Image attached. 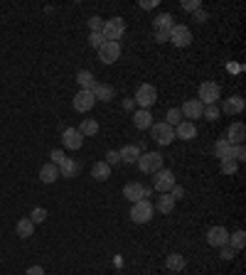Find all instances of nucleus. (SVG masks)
<instances>
[{
	"mask_svg": "<svg viewBox=\"0 0 246 275\" xmlns=\"http://www.w3.org/2000/svg\"><path fill=\"white\" fill-rule=\"evenodd\" d=\"M126 32V22L121 17H113V20H103V27H101V37L106 42H118Z\"/></svg>",
	"mask_w": 246,
	"mask_h": 275,
	"instance_id": "obj_1",
	"label": "nucleus"
},
{
	"mask_svg": "<svg viewBox=\"0 0 246 275\" xmlns=\"http://www.w3.org/2000/svg\"><path fill=\"white\" fill-rule=\"evenodd\" d=\"M138 170L146 172V175H155L157 170H163V155L160 153H146L138 157Z\"/></svg>",
	"mask_w": 246,
	"mask_h": 275,
	"instance_id": "obj_2",
	"label": "nucleus"
},
{
	"mask_svg": "<svg viewBox=\"0 0 246 275\" xmlns=\"http://www.w3.org/2000/svg\"><path fill=\"white\" fill-rule=\"evenodd\" d=\"M153 211H155V207L148 199H140L131 207V219H133V224H148L153 219Z\"/></svg>",
	"mask_w": 246,
	"mask_h": 275,
	"instance_id": "obj_3",
	"label": "nucleus"
},
{
	"mask_svg": "<svg viewBox=\"0 0 246 275\" xmlns=\"http://www.w3.org/2000/svg\"><path fill=\"white\" fill-rule=\"evenodd\" d=\"M153 187H155V192H160V194H168L170 189L175 187V175H172V170H157L155 175H153Z\"/></svg>",
	"mask_w": 246,
	"mask_h": 275,
	"instance_id": "obj_4",
	"label": "nucleus"
},
{
	"mask_svg": "<svg viewBox=\"0 0 246 275\" xmlns=\"http://www.w3.org/2000/svg\"><path fill=\"white\" fill-rule=\"evenodd\" d=\"M150 131H153V140H155L157 145H170L172 140H175V128L172 125H168V123H153L150 125Z\"/></svg>",
	"mask_w": 246,
	"mask_h": 275,
	"instance_id": "obj_5",
	"label": "nucleus"
},
{
	"mask_svg": "<svg viewBox=\"0 0 246 275\" xmlns=\"http://www.w3.org/2000/svg\"><path fill=\"white\" fill-rule=\"evenodd\" d=\"M155 101H157V91L153 84H140V86H138V91H135V103H138L140 108L148 111Z\"/></svg>",
	"mask_w": 246,
	"mask_h": 275,
	"instance_id": "obj_6",
	"label": "nucleus"
},
{
	"mask_svg": "<svg viewBox=\"0 0 246 275\" xmlns=\"http://www.w3.org/2000/svg\"><path fill=\"white\" fill-rule=\"evenodd\" d=\"M219 96H222V88H219V84H214V81H204L200 86V103L202 106H212V103H217L219 101Z\"/></svg>",
	"mask_w": 246,
	"mask_h": 275,
	"instance_id": "obj_7",
	"label": "nucleus"
},
{
	"mask_svg": "<svg viewBox=\"0 0 246 275\" xmlns=\"http://www.w3.org/2000/svg\"><path fill=\"white\" fill-rule=\"evenodd\" d=\"M170 42L175 44V47H187V44H192L190 27H185V25H175V27L170 30Z\"/></svg>",
	"mask_w": 246,
	"mask_h": 275,
	"instance_id": "obj_8",
	"label": "nucleus"
},
{
	"mask_svg": "<svg viewBox=\"0 0 246 275\" xmlns=\"http://www.w3.org/2000/svg\"><path fill=\"white\" fill-rule=\"evenodd\" d=\"M94 103H96V99H94V94L91 91H79L77 96H74V111L77 113H89L91 108H94Z\"/></svg>",
	"mask_w": 246,
	"mask_h": 275,
	"instance_id": "obj_9",
	"label": "nucleus"
},
{
	"mask_svg": "<svg viewBox=\"0 0 246 275\" xmlns=\"http://www.w3.org/2000/svg\"><path fill=\"white\" fill-rule=\"evenodd\" d=\"M121 57V44L118 42H103V47L99 49V59L103 64H113Z\"/></svg>",
	"mask_w": 246,
	"mask_h": 275,
	"instance_id": "obj_10",
	"label": "nucleus"
},
{
	"mask_svg": "<svg viewBox=\"0 0 246 275\" xmlns=\"http://www.w3.org/2000/svg\"><path fill=\"white\" fill-rule=\"evenodd\" d=\"M207 243L214 246V248H222V246L229 243V231H226L224 226H212L209 233H207Z\"/></svg>",
	"mask_w": 246,
	"mask_h": 275,
	"instance_id": "obj_11",
	"label": "nucleus"
},
{
	"mask_svg": "<svg viewBox=\"0 0 246 275\" xmlns=\"http://www.w3.org/2000/svg\"><path fill=\"white\" fill-rule=\"evenodd\" d=\"M244 138H246V125L244 123H232L226 128V143L229 145H244Z\"/></svg>",
	"mask_w": 246,
	"mask_h": 275,
	"instance_id": "obj_12",
	"label": "nucleus"
},
{
	"mask_svg": "<svg viewBox=\"0 0 246 275\" xmlns=\"http://www.w3.org/2000/svg\"><path fill=\"white\" fill-rule=\"evenodd\" d=\"M202 111H204V106H202L197 99H190L182 103V108H180V113H182V118H190L192 123H195V118H202Z\"/></svg>",
	"mask_w": 246,
	"mask_h": 275,
	"instance_id": "obj_13",
	"label": "nucleus"
},
{
	"mask_svg": "<svg viewBox=\"0 0 246 275\" xmlns=\"http://www.w3.org/2000/svg\"><path fill=\"white\" fill-rule=\"evenodd\" d=\"M62 143H64V148H69V150H79V148L84 145V135H81L77 128H67V131L62 133Z\"/></svg>",
	"mask_w": 246,
	"mask_h": 275,
	"instance_id": "obj_14",
	"label": "nucleus"
},
{
	"mask_svg": "<svg viewBox=\"0 0 246 275\" xmlns=\"http://www.w3.org/2000/svg\"><path fill=\"white\" fill-rule=\"evenodd\" d=\"M197 135V125L192 121H182L180 125H175V138H180V140H192Z\"/></svg>",
	"mask_w": 246,
	"mask_h": 275,
	"instance_id": "obj_15",
	"label": "nucleus"
},
{
	"mask_svg": "<svg viewBox=\"0 0 246 275\" xmlns=\"http://www.w3.org/2000/svg\"><path fill=\"white\" fill-rule=\"evenodd\" d=\"M123 197L128 199L131 204L140 201V199H143V185H140V182H128V185L123 187Z\"/></svg>",
	"mask_w": 246,
	"mask_h": 275,
	"instance_id": "obj_16",
	"label": "nucleus"
},
{
	"mask_svg": "<svg viewBox=\"0 0 246 275\" xmlns=\"http://www.w3.org/2000/svg\"><path fill=\"white\" fill-rule=\"evenodd\" d=\"M244 99H241V96H232V99H226L222 103V111L224 113H229V116H239V113H241V111H244Z\"/></svg>",
	"mask_w": 246,
	"mask_h": 275,
	"instance_id": "obj_17",
	"label": "nucleus"
},
{
	"mask_svg": "<svg viewBox=\"0 0 246 275\" xmlns=\"http://www.w3.org/2000/svg\"><path fill=\"white\" fill-rule=\"evenodd\" d=\"M118 155H121V162L133 165V162H138V157H140V148H138V145H126V148L118 150Z\"/></svg>",
	"mask_w": 246,
	"mask_h": 275,
	"instance_id": "obj_18",
	"label": "nucleus"
},
{
	"mask_svg": "<svg viewBox=\"0 0 246 275\" xmlns=\"http://www.w3.org/2000/svg\"><path fill=\"white\" fill-rule=\"evenodd\" d=\"M133 125L138 128V131H148L150 125H153V116H150V111L140 108L138 113L133 116Z\"/></svg>",
	"mask_w": 246,
	"mask_h": 275,
	"instance_id": "obj_19",
	"label": "nucleus"
},
{
	"mask_svg": "<svg viewBox=\"0 0 246 275\" xmlns=\"http://www.w3.org/2000/svg\"><path fill=\"white\" fill-rule=\"evenodd\" d=\"M91 94H94V99L96 101H113V88L109 86V84H94V88H91Z\"/></svg>",
	"mask_w": 246,
	"mask_h": 275,
	"instance_id": "obj_20",
	"label": "nucleus"
},
{
	"mask_svg": "<svg viewBox=\"0 0 246 275\" xmlns=\"http://www.w3.org/2000/svg\"><path fill=\"white\" fill-rule=\"evenodd\" d=\"M40 179H42L45 185H52V182H57V179H59V167L52 165V162H47V165L40 170Z\"/></svg>",
	"mask_w": 246,
	"mask_h": 275,
	"instance_id": "obj_21",
	"label": "nucleus"
},
{
	"mask_svg": "<svg viewBox=\"0 0 246 275\" xmlns=\"http://www.w3.org/2000/svg\"><path fill=\"white\" fill-rule=\"evenodd\" d=\"M232 148H234V145H229L224 138L217 140V143H214V157H219V160H234V157H232Z\"/></svg>",
	"mask_w": 246,
	"mask_h": 275,
	"instance_id": "obj_22",
	"label": "nucleus"
},
{
	"mask_svg": "<svg viewBox=\"0 0 246 275\" xmlns=\"http://www.w3.org/2000/svg\"><path fill=\"white\" fill-rule=\"evenodd\" d=\"M91 177H94L96 182H106V179L111 177V167L106 165V162H94V167H91Z\"/></svg>",
	"mask_w": 246,
	"mask_h": 275,
	"instance_id": "obj_23",
	"label": "nucleus"
},
{
	"mask_svg": "<svg viewBox=\"0 0 246 275\" xmlns=\"http://www.w3.org/2000/svg\"><path fill=\"white\" fill-rule=\"evenodd\" d=\"M79 162H74L72 157H64V162L59 165V177H74V175H79Z\"/></svg>",
	"mask_w": 246,
	"mask_h": 275,
	"instance_id": "obj_24",
	"label": "nucleus"
},
{
	"mask_svg": "<svg viewBox=\"0 0 246 275\" xmlns=\"http://www.w3.org/2000/svg\"><path fill=\"white\" fill-rule=\"evenodd\" d=\"M15 231H17V236H20V239H30V236H34V224L30 221V216H27V219H20V221H17Z\"/></svg>",
	"mask_w": 246,
	"mask_h": 275,
	"instance_id": "obj_25",
	"label": "nucleus"
},
{
	"mask_svg": "<svg viewBox=\"0 0 246 275\" xmlns=\"http://www.w3.org/2000/svg\"><path fill=\"white\" fill-rule=\"evenodd\" d=\"M153 27H155V30H172V27H175V22H172V15H170V12H160V15H157L155 20H153Z\"/></svg>",
	"mask_w": 246,
	"mask_h": 275,
	"instance_id": "obj_26",
	"label": "nucleus"
},
{
	"mask_svg": "<svg viewBox=\"0 0 246 275\" xmlns=\"http://www.w3.org/2000/svg\"><path fill=\"white\" fill-rule=\"evenodd\" d=\"M155 209L160 211V214H172V209H175V199L170 197V194H160Z\"/></svg>",
	"mask_w": 246,
	"mask_h": 275,
	"instance_id": "obj_27",
	"label": "nucleus"
},
{
	"mask_svg": "<svg viewBox=\"0 0 246 275\" xmlns=\"http://www.w3.org/2000/svg\"><path fill=\"white\" fill-rule=\"evenodd\" d=\"M77 84H79L81 88H84V91H91L96 81H94V74H91V71L81 69V71H77Z\"/></svg>",
	"mask_w": 246,
	"mask_h": 275,
	"instance_id": "obj_28",
	"label": "nucleus"
},
{
	"mask_svg": "<svg viewBox=\"0 0 246 275\" xmlns=\"http://www.w3.org/2000/svg\"><path fill=\"white\" fill-rule=\"evenodd\" d=\"M77 131L81 133L84 138H89V135H96V133H99V123L94 121V118H84V121H81V125H79Z\"/></svg>",
	"mask_w": 246,
	"mask_h": 275,
	"instance_id": "obj_29",
	"label": "nucleus"
},
{
	"mask_svg": "<svg viewBox=\"0 0 246 275\" xmlns=\"http://www.w3.org/2000/svg\"><path fill=\"white\" fill-rule=\"evenodd\" d=\"M185 258H182V255L180 253H170L168 255V268L170 270H175V273H180V270H185Z\"/></svg>",
	"mask_w": 246,
	"mask_h": 275,
	"instance_id": "obj_30",
	"label": "nucleus"
},
{
	"mask_svg": "<svg viewBox=\"0 0 246 275\" xmlns=\"http://www.w3.org/2000/svg\"><path fill=\"white\" fill-rule=\"evenodd\" d=\"M244 243H246V233L244 231L229 233V246H232L234 251H241V248H244Z\"/></svg>",
	"mask_w": 246,
	"mask_h": 275,
	"instance_id": "obj_31",
	"label": "nucleus"
},
{
	"mask_svg": "<svg viewBox=\"0 0 246 275\" xmlns=\"http://www.w3.org/2000/svg\"><path fill=\"white\" fill-rule=\"evenodd\" d=\"M165 123H168V125H172V128H175V125H180V123H182V113H180V108H170L168 116H165Z\"/></svg>",
	"mask_w": 246,
	"mask_h": 275,
	"instance_id": "obj_32",
	"label": "nucleus"
},
{
	"mask_svg": "<svg viewBox=\"0 0 246 275\" xmlns=\"http://www.w3.org/2000/svg\"><path fill=\"white\" fill-rule=\"evenodd\" d=\"M202 118H207V121H217V118H219V108H217V103H212V106H204V111H202Z\"/></svg>",
	"mask_w": 246,
	"mask_h": 275,
	"instance_id": "obj_33",
	"label": "nucleus"
},
{
	"mask_svg": "<svg viewBox=\"0 0 246 275\" xmlns=\"http://www.w3.org/2000/svg\"><path fill=\"white\" fill-rule=\"evenodd\" d=\"M45 219H47V209H42V207L32 209V214H30V221H32V224H42Z\"/></svg>",
	"mask_w": 246,
	"mask_h": 275,
	"instance_id": "obj_34",
	"label": "nucleus"
},
{
	"mask_svg": "<svg viewBox=\"0 0 246 275\" xmlns=\"http://www.w3.org/2000/svg\"><path fill=\"white\" fill-rule=\"evenodd\" d=\"M236 167H239L236 160H222V172L224 175H236Z\"/></svg>",
	"mask_w": 246,
	"mask_h": 275,
	"instance_id": "obj_35",
	"label": "nucleus"
},
{
	"mask_svg": "<svg viewBox=\"0 0 246 275\" xmlns=\"http://www.w3.org/2000/svg\"><path fill=\"white\" fill-rule=\"evenodd\" d=\"M232 157H234L236 162H244V160H246L244 145H234V148H232Z\"/></svg>",
	"mask_w": 246,
	"mask_h": 275,
	"instance_id": "obj_36",
	"label": "nucleus"
},
{
	"mask_svg": "<svg viewBox=\"0 0 246 275\" xmlns=\"http://www.w3.org/2000/svg\"><path fill=\"white\" fill-rule=\"evenodd\" d=\"M103 162H106L109 167H111V165H118V162H121V155H118V150H109Z\"/></svg>",
	"mask_w": 246,
	"mask_h": 275,
	"instance_id": "obj_37",
	"label": "nucleus"
},
{
	"mask_svg": "<svg viewBox=\"0 0 246 275\" xmlns=\"http://www.w3.org/2000/svg\"><path fill=\"white\" fill-rule=\"evenodd\" d=\"M103 42H106V40L101 37V32H91V34H89V44H91V47L101 49V47H103Z\"/></svg>",
	"mask_w": 246,
	"mask_h": 275,
	"instance_id": "obj_38",
	"label": "nucleus"
},
{
	"mask_svg": "<svg viewBox=\"0 0 246 275\" xmlns=\"http://www.w3.org/2000/svg\"><path fill=\"white\" fill-rule=\"evenodd\" d=\"M101 27H103V20H101V17H96V15L89 17V30L91 32H101Z\"/></svg>",
	"mask_w": 246,
	"mask_h": 275,
	"instance_id": "obj_39",
	"label": "nucleus"
},
{
	"mask_svg": "<svg viewBox=\"0 0 246 275\" xmlns=\"http://www.w3.org/2000/svg\"><path fill=\"white\" fill-rule=\"evenodd\" d=\"M234 248H232V246H229V243H226V246H222V251H219V255H222L224 261H232V258H234Z\"/></svg>",
	"mask_w": 246,
	"mask_h": 275,
	"instance_id": "obj_40",
	"label": "nucleus"
},
{
	"mask_svg": "<svg viewBox=\"0 0 246 275\" xmlns=\"http://www.w3.org/2000/svg\"><path fill=\"white\" fill-rule=\"evenodd\" d=\"M49 157H52V165H62V162H64V153H62V150H52V155H49Z\"/></svg>",
	"mask_w": 246,
	"mask_h": 275,
	"instance_id": "obj_41",
	"label": "nucleus"
},
{
	"mask_svg": "<svg viewBox=\"0 0 246 275\" xmlns=\"http://www.w3.org/2000/svg\"><path fill=\"white\" fill-rule=\"evenodd\" d=\"M182 8H185V10H190V12H197L200 10V0H185V3H182Z\"/></svg>",
	"mask_w": 246,
	"mask_h": 275,
	"instance_id": "obj_42",
	"label": "nucleus"
},
{
	"mask_svg": "<svg viewBox=\"0 0 246 275\" xmlns=\"http://www.w3.org/2000/svg\"><path fill=\"white\" fill-rule=\"evenodd\" d=\"M155 42H170V32L168 30H155Z\"/></svg>",
	"mask_w": 246,
	"mask_h": 275,
	"instance_id": "obj_43",
	"label": "nucleus"
},
{
	"mask_svg": "<svg viewBox=\"0 0 246 275\" xmlns=\"http://www.w3.org/2000/svg\"><path fill=\"white\" fill-rule=\"evenodd\" d=\"M168 194H170V197H172V199H175V201H178V199H182V197H185V189H182V187H178V185H175V187L170 189Z\"/></svg>",
	"mask_w": 246,
	"mask_h": 275,
	"instance_id": "obj_44",
	"label": "nucleus"
},
{
	"mask_svg": "<svg viewBox=\"0 0 246 275\" xmlns=\"http://www.w3.org/2000/svg\"><path fill=\"white\" fill-rule=\"evenodd\" d=\"M25 275H45V268H42V265H30Z\"/></svg>",
	"mask_w": 246,
	"mask_h": 275,
	"instance_id": "obj_45",
	"label": "nucleus"
},
{
	"mask_svg": "<svg viewBox=\"0 0 246 275\" xmlns=\"http://www.w3.org/2000/svg\"><path fill=\"white\" fill-rule=\"evenodd\" d=\"M195 22H200V25H202V22H207V12L197 10V12H195Z\"/></svg>",
	"mask_w": 246,
	"mask_h": 275,
	"instance_id": "obj_46",
	"label": "nucleus"
},
{
	"mask_svg": "<svg viewBox=\"0 0 246 275\" xmlns=\"http://www.w3.org/2000/svg\"><path fill=\"white\" fill-rule=\"evenodd\" d=\"M155 5H157V0H143V3H140V8H146V10L148 8H155Z\"/></svg>",
	"mask_w": 246,
	"mask_h": 275,
	"instance_id": "obj_47",
	"label": "nucleus"
}]
</instances>
